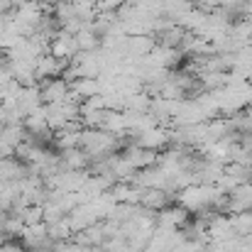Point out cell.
I'll use <instances>...</instances> for the list:
<instances>
[{"mask_svg":"<svg viewBox=\"0 0 252 252\" xmlns=\"http://www.w3.org/2000/svg\"><path fill=\"white\" fill-rule=\"evenodd\" d=\"M186 220H189V211L181 203L157 211V228H162V230H181L186 225Z\"/></svg>","mask_w":252,"mask_h":252,"instance_id":"cell-1","label":"cell"},{"mask_svg":"<svg viewBox=\"0 0 252 252\" xmlns=\"http://www.w3.org/2000/svg\"><path fill=\"white\" fill-rule=\"evenodd\" d=\"M39 88H42L44 103H62V100H66V95L71 91V81H66L64 76L44 79V81H39Z\"/></svg>","mask_w":252,"mask_h":252,"instance_id":"cell-2","label":"cell"},{"mask_svg":"<svg viewBox=\"0 0 252 252\" xmlns=\"http://www.w3.org/2000/svg\"><path fill=\"white\" fill-rule=\"evenodd\" d=\"M132 167L137 169H147V167H155V164H159V155H157V150H147V147H140V145H135V147H130L125 155H123Z\"/></svg>","mask_w":252,"mask_h":252,"instance_id":"cell-3","label":"cell"},{"mask_svg":"<svg viewBox=\"0 0 252 252\" xmlns=\"http://www.w3.org/2000/svg\"><path fill=\"white\" fill-rule=\"evenodd\" d=\"M27 174H30L27 162L17 159L15 155H12V157H5V159H0V179H2V181H7V184H15V181L25 179Z\"/></svg>","mask_w":252,"mask_h":252,"instance_id":"cell-4","label":"cell"},{"mask_svg":"<svg viewBox=\"0 0 252 252\" xmlns=\"http://www.w3.org/2000/svg\"><path fill=\"white\" fill-rule=\"evenodd\" d=\"M169 201H171V193H169L167 189H145L142 191V198H140V206L157 213V211L167 208Z\"/></svg>","mask_w":252,"mask_h":252,"instance_id":"cell-5","label":"cell"},{"mask_svg":"<svg viewBox=\"0 0 252 252\" xmlns=\"http://www.w3.org/2000/svg\"><path fill=\"white\" fill-rule=\"evenodd\" d=\"M62 155V171L64 169H74V171H84L88 169L91 164V159H88V155H86L81 147H71V150H62L59 152Z\"/></svg>","mask_w":252,"mask_h":252,"instance_id":"cell-6","label":"cell"},{"mask_svg":"<svg viewBox=\"0 0 252 252\" xmlns=\"http://www.w3.org/2000/svg\"><path fill=\"white\" fill-rule=\"evenodd\" d=\"M167 142H169V132L162 130V127H150V130L137 135V145L147 147V150H162Z\"/></svg>","mask_w":252,"mask_h":252,"instance_id":"cell-7","label":"cell"},{"mask_svg":"<svg viewBox=\"0 0 252 252\" xmlns=\"http://www.w3.org/2000/svg\"><path fill=\"white\" fill-rule=\"evenodd\" d=\"M47 225H49V238H52L54 243H59V240H71V238H74V228H71L69 216H64V218H59V220H54V223H47Z\"/></svg>","mask_w":252,"mask_h":252,"instance_id":"cell-8","label":"cell"},{"mask_svg":"<svg viewBox=\"0 0 252 252\" xmlns=\"http://www.w3.org/2000/svg\"><path fill=\"white\" fill-rule=\"evenodd\" d=\"M25 228H27V225H25V220H22L20 216H12V213L5 216V235H7V238H17V240H20L22 233H25Z\"/></svg>","mask_w":252,"mask_h":252,"instance_id":"cell-9","label":"cell"},{"mask_svg":"<svg viewBox=\"0 0 252 252\" xmlns=\"http://www.w3.org/2000/svg\"><path fill=\"white\" fill-rule=\"evenodd\" d=\"M22 220H25V225L44 223V203H30L22 213Z\"/></svg>","mask_w":252,"mask_h":252,"instance_id":"cell-10","label":"cell"},{"mask_svg":"<svg viewBox=\"0 0 252 252\" xmlns=\"http://www.w3.org/2000/svg\"><path fill=\"white\" fill-rule=\"evenodd\" d=\"M0 252H30L25 243H17V238H7L0 243Z\"/></svg>","mask_w":252,"mask_h":252,"instance_id":"cell-11","label":"cell"},{"mask_svg":"<svg viewBox=\"0 0 252 252\" xmlns=\"http://www.w3.org/2000/svg\"><path fill=\"white\" fill-rule=\"evenodd\" d=\"M7 186H10V184H7V181H2V179H0V193H2V191H5V189H7Z\"/></svg>","mask_w":252,"mask_h":252,"instance_id":"cell-12","label":"cell"}]
</instances>
